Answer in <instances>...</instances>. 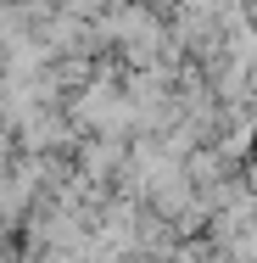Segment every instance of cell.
<instances>
[{"label":"cell","instance_id":"obj_1","mask_svg":"<svg viewBox=\"0 0 257 263\" xmlns=\"http://www.w3.org/2000/svg\"><path fill=\"white\" fill-rule=\"evenodd\" d=\"M0 241H6V218H0Z\"/></svg>","mask_w":257,"mask_h":263}]
</instances>
